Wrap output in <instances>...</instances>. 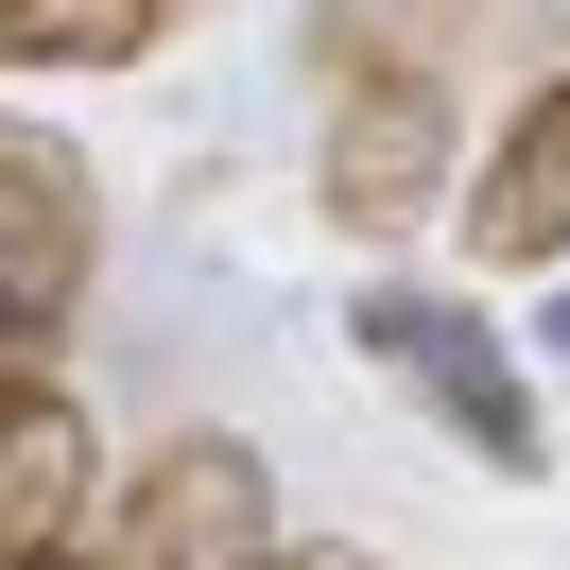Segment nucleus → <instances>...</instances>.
Masks as SVG:
<instances>
[{
  "mask_svg": "<svg viewBox=\"0 0 570 570\" xmlns=\"http://www.w3.org/2000/svg\"><path fill=\"white\" fill-rule=\"evenodd\" d=\"M156 36V0H0V70H139Z\"/></svg>",
  "mask_w": 570,
  "mask_h": 570,
  "instance_id": "nucleus-7",
  "label": "nucleus"
},
{
  "mask_svg": "<svg viewBox=\"0 0 570 570\" xmlns=\"http://www.w3.org/2000/svg\"><path fill=\"white\" fill-rule=\"evenodd\" d=\"M346 346L381 363L397 397H415L432 432H450L484 484H553V415H535V381H519V346L484 328V294H432V277H363L346 294Z\"/></svg>",
  "mask_w": 570,
  "mask_h": 570,
  "instance_id": "nucleus-2",
  "label": "nucleus"
},
{
  "mask_svg": "<svg viewBox=\"0 0 570 570\" xmlns=\"http://www.w3.org/2000/svg\"><path fill=\"white\" fill-rule=\"evenodd\" d=\"M277 553V466L243 432H174L139 484L105 501V553L87 570H259Z\"/></svg>",
  "mask_w": 570,
  "mask_h": 570,
  "instance_id": "nucleus-3",
  "label": "nucleus"
},
{
  "mask_svg": "<svg viewBox=\"0 0 570 570\" xmlns=\"http://www.w3.org/2000/svg\"><path fill=\"white\" fill-rule=\"evenodd\" d=\"M87 277H105V190H87V156L36 139V121H0V363L52 346V328L87 312Z\"/></svg>",
  "mask_w": 570,
  "mask_h": 570,
  "instance_id": "nucleus-4",
  "label": "nucleus"
},
{
  "mask_svg": "<svg viewBox=\"0 0 570 570\" xmlns=\"http://www.w3.org/2000/svg\"><path fill=\"white\" fill-rule=\"evenodd\" d=\"M259 570H381V553H346V535H277Z\"/></svg>",
  "mask_w": 570,
  "mask_h": 570,
  "instance_id": "nucleus-8",
  "label": "nucleus"
},
{
  "mask_svg": "<svg viewBox=\"0 0 570 570\" xmlns=\"http://www.w3.org/2000/svg\"><path fill=\"white\" fill-rule=\"evenodd\" d=\"M312 105H328L312 190H328L346 243H415V225H450V139H466V105H450V52H432L415 18H312Z\"/></svg>",
  "mask_w": 570,
  "mask_h": 570,
  "instance_id": "nucleus-1",
  "label": "nucleus"
},
{
  "mask_svg": "<svg viewBox=\"0 0 570 570\" xmlns=\"http://www.w3.org/2000/svg\"><path fill=\"white\" fill-rule=\"evenodd\" d=\"M105 432H87V397L52 381V363H0V570H87V535H105Z\"/></svg>",
  "mask_w": 570,
  "mask_h": 570,
  "instance_id": "nucleus-5",
  "label": "nucleus"
},
{
  "mask_svg": "<svg viewBox=\"0 0 570 570\" xmlns=\"http://www.w3.org/2000/svg\"><path fill=\"white\" fill-rule=\"evenodd\" d=\"M535 346H553V363H570V294H553V312H535Z\"/></svg>",
  "mask_w": 570,
  "mask_h": 570,
  "instance_id": "nucleus-9",
  "label": "nucleus"
},
{
  "mask_svg": "<svg viewBox=\"0 0 570 570\" xmlns=\"http://www.w3.org/2000/svg\"><path fill=\"white\" fill-rule=\"evenodd\" d=\"M450 225H466L484 259H570V52L519 87V121L484 139V190H466Z\"/></svg>",
  "mask_w": 570,
  "mask_h": 570,
  "instance_id": "nucleus-6",
  "label": "nucleus"
}]
</instances>
